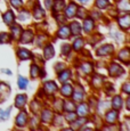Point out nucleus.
Segmentation results:
<instances>
[{
	"instance_id": "f257e3e1",
	"label": "nucleus",
	"mask_w": 130,
	"mask_h": 131,
	"mask_svg": "<svg viewBox=\"0 0 130 131\" xmlns=\"http://www.w3.org/2000/svg\"><path fill=\"white\" fill-rule=\"evenodd\" d=\"M110 73H111V75H113V77H119V75H121L122 73H123V70H122V67L120 66L119 64L113 63V64L111 65V67H110Z\"/></svg>"
},
{
	"instance_id": "f03ea898",
	"label": "nucleus",
	"mask_w": 130,
	"mask_h": 131,
	"mask_svg": "<svg viewBox=\"0 0 130 131\" xmlns=\"http://www.w3.org/2000/svg\"><path fill=\"white\" fill-rule=\"evenodd\" d=\"M27 122V115L25 112H22L18 114V116L16 117V124L18 125V127H23V125H25Z\"/></svg>"
},
{
	"instance_id": "7ed1b4c3",
	"label": "nucleus",
	"mask_w": 130,
	"mask_h": 131,
	"mask_svg": "<svg viewBox=\"0 0 130 131\" xmlns=\"http://www.w3.org/2000/svg\"><path fill=\"white\" fill-rule=\"evenodd\" d=\"M112 51H113V46H111V45H105V46L99 48V50L97 51V54H98L99 56H102V55L105 56V55L111 54Z\"/></svg>"
},
{
	"instance_id": "20e7f679",
	"label": "nucleus",
	"mask_w": 130,
	"mask_h": 131,
	"mask_svg": "<svg viewBox=\"0 0 130 131\" xmlns=\"http://www.w3.org/2000/svg\"><path fill=\"white\" fill-rule=\"evenodd\" d=\"M45 91L47 92V94H54L55 91L57 90V84L55 83V82H47V83H45V87H44Z\"/></svg>"
},
{
	"instance_id": "39448f33",
	"label": "nucleus",
	"mask_w": 130,
	"mask_h": 131,
	"mask_svg": "<svg viewBox=\"0 0 130 131\" xmlns=\"http://www.w3.org/2000/svg\"><path fill=\"white\" fill-rule=\"evenodd\" d=\"M9 92H10V89H9L8 85L5 83H0V97H1L2 99H6V98L8 97Z\"/></svg>"
},
{
	"instance_id": "423d86ee",
	"label": "nucleus",
	"mask_w": 130,
	"mask_h": 131,
	"mask_svg": "<svg viewBox=\"0 0 130 131\" xmlns=\"http://www.w3.org/2000/svg\"><path fill=\"white\" fill-rule=\"evenodd\" d=\"M77 10H78V7H77L75 4H70L69 7L66 8V10H65V15H66V17H72L75 15Z\"/></svg>"
},
{
	"instance_id": "0eeeda50",
	"label": "nucleus",
	"mask_w": 130,
	"mask_h": 131,
	"mask_svg": "<svg viewBox=\"0 0 130 131\" xmlns=\"http://www.w3.org/2000/svg\"><path fill=\"white\" fill-rule=\"evenodd\" d=\"M32 39H33V33L31 31H24L21 36V42L23 43H29Z\"/></svg>"
},
{
	"instance_id": "6e6552de",
	"label": "nucleus",
	"mask_w": 130,
	"mask_h": 131,
	"mask_svg": "<svg viewBox=\"0 0 130 131\" xmlns=\"http://www.w3.org/2000/svg\"><path fill=\"white\" fill-rule=\"evenodd\" d=\"M119 24H120V26H121L122 29H124V30L128 29V27L130 26V17H129V15H126V16L121 17V18L119 19Z\"/></svg>"
},
{
	"instance_id": "1a4fd4ad",
	"label": "nucleus",
	"mask_w": 130,
	"mask_h": 131,
	"mask_svg": "<svg viewBox=\"0 0 130 131\" xmlns=\"http://www.w3.org/2000/svg\"><path fill=\"white\" fill-rule=\"evenodd\" d=\"M117 119V112L116 111H110L109 113L106 114V121L107 123H110V124H112V123H114Z\"/></svg>"
},
{
	"instance_id": "9d476101",
	"label": "nucleus",
	"mask_w": 130,
	"mask_h": 131,
	"mask_svg": "<svg viewBox=\"0 0 130 131\" xmlns=\"http://www.w3.org/2000/svg\"><path fill=\"white\" fill-rule=\"evenodd\" d=\"M70 34H71V31H70L69 26H63L58 31V37L62 38V39H66V38H69Z\"/></svg>"
},
{
	"instance_id": "9b49d317",
	"label": "nucleus",
	"mask_w": 130,
	"mask_h": 131,
	"mask_svg": "<svg viewBox=\"0 0 130 131\" xmlns=\"http://www.w3.org/2000/svg\"><path fill=\"white\" fill-rule=\"evenodd\" d=\"M26 103V96L25 95H18L15 100V105L17 107H23Z\"/></svg>"
},
{
	"instance_id": "f8f14e48",
	"label": "nucleus",
	"mask_w": 130,
	"mask_h": 131,
	"mask_svg": "<svg viewBox=\"0 0 130 131\" xmlns=\"http://www.w3.org/2000/svg\"><path fill=\"white\" fill-rule=\"evenodd\" d=\"M18 57L23 60L30 59V57H31V52L26 49H19L18 50Z\"/></svg>"
},
{
	"instance_id": "ddd939ff",
	"label": "nucleus",
	"mask_w": 130,
	"mask_h": 131,
	"mask_svg": "<svg viewBox=\"0 0 130 131\" xmlns=\"http://www.w3.org/2000/svg\"><path fill=\"white\" fill-rule=\"evenodd\" d=\"M62 94L63 96H66V97H70V96L72 95V92H73V89H72V85L70 84H64L63 87H62Z\"/></svg>"
},
{
	"instance_id": "4468645a",
	"label": "nucleus",
	"mask_w": 130,
	"mask_h": 131,
	"mask_svg": "<svg viewBox=\"0 0 130 131\" xmlns=\"http://www.w3.org/2000/svg\"><path fill=\"white\" fill-rule=\"evenodd\" d=\"M112 106H113L115 110H120L122 107V99L120 96H115L112 100Z\"/></svg>"
},
{
	"instance_id": "2eb2a0df",
	"label": "nucleus",
	"mask_w": 130,
	"mask_h": 131,
	"mask_svg": "<svg viewBox=\"0 0 130 131\" xmlns=\"http://www.w3.org/2000/svg\"><path fill=\"white\" fill-rule=\"evenodd\" d=\"M71 32L73 34H80L81 33V25L79 22H73L71 24Z\"/></svg>"
},
{
	"instance_id": "dca6fc26",
	"label": "nucleus",
	"mask_w": 130,
	"mask_h": 131,
	"mask_svg": "<svg viewBox=\"0 0 130 131\" xmlns=\"http://www.w3.org/2000/svg\"><path fill=\"white\" fill-rule=\"evenodd\" d=\"M129 57H130V54H129V50H128V49H123V50H121V51H120L119 58L121 59V60H123V62L128 63Z\"/></svg>"
},
{
	"instance_id": "f3484780",
	"label": "nucleus",
	"mask_w": 130,
	"mask_h": 131,
	"mask_svg": "<svg viewBox=\"0 0 130 131\" xmlns=\"http://www.w3.org/2000/svg\"><path fill=\"white\" fill-rule=\"evenodd\" d=\"M88 111H89V108L86 104H81L78 107V114L80 116H86V115L88 114Z\"/></svg>"
},
{
	"instance_id": "a211bd4d",
	"label": "nucleus",
	"mask_w": 130,
	"mask_h": 131,
	"mask_svg": "<svg viewBox=\"0 0 130 131\" xmlns=\"http://www.w3.org/2000/svg\"><path fill=\"white\" fill-rule=\"evenodd\" d=\"M52 56H54V48H52L51 45H48V46H46V48H45V57L47 59H49Z\"/></svg>"
},
{
	"instance_id": "6ab92c4d",
	"label": "nucleus",
	"mask_w": 130,
	"mask_h": 131,
	"mask_svg": "<svg viewBox=\"0 0 130 131\" xmlns=\"http://www.w3.org/2000/svg\"><path fill=\"white\" fill-rule=\"evenodd\" d=\"M4 21L6 24H12L14 21V13L13 12H7L4 15Z\"/></svg>"
},
{
	"instance_id": "aec40b11",
	"label": "nucleus",
	"mask_w": 130,
	"mask_h": 131,
	"mask_svg": "<svg viewBox=\"0 0 130 131\" xmlns=\"http://www.w3.org/2000/svg\"><path fill=\"white\" fill-rule=\"evenodd\" d=\"M83 29L86 32H90L94 29V21L92 19H86L83 23Z\"/></svg>"
},
{
	"instance_id": "412c9836",
	"label": "nucleus",
	"mask_w": 130,
	"mask_h": 131,
	"mask_svg": "<svg viewBox=\"0 0 130 131\" xmlns=\"http://www.w3.org/2000/svg\"><path fill=\"white\" fill-rule=\"evenodd\" d=\"M10 111H12V107H9L8 110H6V111L0 110V121L8 119V117H9V114H10Z\"/></svg>"
},
{
	"instance_id": "4be33fe9",
	"label": "nucleus",
	"mask_w": 130,
	"mask_h": 131,
	"mask_svg": "<svg viewBox=\"0 0 130 131\" xmlns=\"http://www.w3.org/2000/svg\"><path fill=\"white\" fill-rule=\"evenodd\" d=\"M70 75H71V72L69 71V70H65L64 72H62L61 74H59V81L61 82H65V81H67V80L70 79Z\"/></svg>"
},
{
	"instance_id": "5701e85b",
	"label": "nucleus",
	"mask_w": 130,
	"mask_h": 131,
	"mask_svg": "<svg viewBox=\"0 0 130 131\" xmlns=\"http://www.w3.org/2000/svg\"><path fill=\"white\" fill-rule=\"evenodd\" d=\"M51 117H52V114L50 111H44V113H42V121L45 123L49 122L51 120Z\"/></svg>"
},
{
	"instance_id": "b1692460",
	"label": "nucleus",
	"mask_w": 130,
	"mask_h": 131,
	"mask_svg": "<svg viewBox=\"0 0 130 131\" xmlns=\"http://www.w3.org/2000/svg\"><path fill=\"white\" fill-rule=\"evenodd\" d=\"M73 95H74L73 98H74V100H75V102H80V100L83 99V92H82V90L77 89L75 91H74Z\"/></svg>"
},
{
	"instance_id": "393cba45",
	"label": "nucleus",
	"mask_w": 130,
	"mask_h": 131,
	"mask_svg": "<svg viewBox=\"0 0 130 131\" xmlns=\"http://www.w3.org/2000/svg\"><path fill=\"white\" fill-rule=\"evenodd\" d=\"M119 8L121 9V10L128 12L130 9V5H129L128 0H121V2H120V5H119Z\"/></svg>"
},
{
	"instance_id": "a878e982",
	"label": "nucleus",
	"mask_w": 130,
	"mask_h": 131,
	"mask_svg": "<svg viewBox=\"0 0 130 131\" xmlns=\"http://www.w3.org/2000/svg\"><path fill=\"white\" fill-rule=\"evenodd\" d=\"M110 5L109 0H96V6L98 7V8H106L107 6Z\"/></svg>"
},
{
	"instance_id": "bb28decb",
	"label": "nucleus",
	"mask_w": 130,
	"mask_h": 131,
	"mask_svg": "<svg viewBox=\"0 0 130 131\" xmlns=\"http://www.w3.org/2000/svg\"><path fill=\"white\" fill-rule=\"evenodd\" d=\"M26 85H27V80L23 77H19L18 78V87L21 88V89H25Z\"/></svg>"
},
{
	"instance_id": "cd10ccee",
	"label": "nucleus",
	"mask_w": 130,
	"mask_h": 131,
	"mask_svg": "<svg viewBox=\"0 0 130 131\" xmlns=\"http://www.w3.org/2000/svg\"><path fill=\"white\" fill-rule=\"evenodd\" d=\"M12 32H13V37L14 38H17L18 36H21V27L18 25H14L12 27Z\"/></svg>"
},
{
	"instance_id": "c85d7f7f",
	"label": "nucleus",
	"mask_w": 130,
	"mask_h": 131,
	"mask_svg": "<svg viewBox=\"0 0 130 131\" xmlns=\"http://www.w3.org/2000/svg\"><path fill=\"white\" fill-rule=\"evenodd\" d=\"M39 71H40V69L37 65H32V67H31V77L33 78H37L39 75Z\"/></svg>"
},
{
	"instance_id": "c756f323",
	"label": "nucleus",
	"mask_w": 130,
	"mask_h": 131,
	"mask_svg": "<svg viewBox=\"0 0 130 131\" xmlns=\"http://www.w3.org/2000/svg\"><path fill=\"white\" fill-rule=\"evenodd\" d=\"M72 122H73L72 124H73L74 128H79L80 125H82L83 123H86V119H83V116H81V119L80 120H73Z\"/></svg>"
},
{
	"instance_id": "7c9ffc66",
	"label": "nucleus",
	"mask_w": 130,
	"mask_h": 131,
	"mask_svg": "<svg viewBox=\"0 0 130 131\" xmlns=\"http://www.w3.org/2000/svg\"><path fill=\"white\" fill-rule=\"evenodd\" d=\"M44 16H45V13H44V10H42L41 8H37L36 10H34V17H36L37 19L42 18Z\"/></svg>"
},
{
	"instance_id": "2f4dec72",
	"label": "nucleus",
	"mask_w": 130,
	"mask_h": 131,
	"mask_svg": "<svg viewBox=\"0 0 130 131\" xmlns=\"http://www.w3.org/2000/svg\"><path fill=\"white\" fill-rule=\"evenodd\" d=\"M82 46H83V40H81V39L75 40V41H74V43H73V48L75 50H80L82 48Z\"/></svg>"
},
{
	"instance_id": "473e14b6",
	"label": "nucleus",
	"mask_w": 130,
	"mask_h": 131,
	"mask_svg": "<svg viewBox=\"0 0 130 131\" xmlns=\"http://www.w3.org/2000/svg\"><path fill=\"white\" fill-rule=\"evenodd\" d=\"M64 8V1L63 0H57L56 2H55V10L56 12H59L61 9Z\"/></svg>"
},
{
	"instance_id": "72a5a7b5",
	"label": "nucleus",
	"mask_w": 130,
	"mask_h": 131,
	"mask_svg": "<svg viewBox=\"0 0 130 131\" xmlns=\"http://www.w3.org/2000/svg\"><path fill=\"white\" fill-rule=\"evenodd\" d=\"M64 105H65L64 108L67 111V112H73V111L75 110V106H74L73 103H71V102H66Z\"/></svg>"
},
{
	"instance_id": "f704fd0d",
	"label": "nucleus",
	"mask_w": 130,
	"mask_h": 131,
	"mask_svg": "<svg viewBox=\"0 0 130 131\" xmlns=\"http://www.w3.org/2000/svg\"><path fill=\"white\" fill-rule=\"evenodd\" d=\"M91 69H92V66H91V64H89V63H84V64L82 65V71L84 73L91 72Z\"/></svg>"
},
{
	"instance_id": "c9c22d12",
	"label": "nucleus",
	"mask_w": 130,
	"mask_h": 131,
	"mask_svg": "<svg viewBox=\"0 0 130 131\" xmlns=\"http://www.w3.org/2000/svg\"><path fill=\"white\" fill-rule=\"evenodd\" d=\"M92 82H94V84L96 85L97 88H98V87H101L102 82H103V79H102L101 77H96V78H94V80H92Z\"/></svg>"
},
{
	"instance_id": "e433bc0d",
	"label": "nucleus",
	"mask_w": 130,
	"mask_h": 131,
	"mask_svg": "<svg viewBox=\"0 0 130 131\" xmlns=\"http://www.w3.org/2000/svg\"><path fill=\"white\" fill-rule=\"evenodd\" d=\"M8 41H9V36L8 34L7 33H1L0 34V42H1V43L2 42L5 43V42H8Z\"/></svg>"
},
{
	"instance_id": "4c0bfd02",
	"label": "nucleus",
	"mask_w": 130,
	"mask_h": 131,
	"mask_svg": "<svg viewBox=\"0 0 130 131\" xmlns=\"http://www.w3.org/2000/svg\"><path fill=\"white\" fill-rule=\"evenodd\" d=\"M30 17V14L27 12H23L22 14H19V16H18V18L21 19V21H25L26 18H29Z\"/></svg>"
},
{
	"instance_id": "58836bf2",
	"label": "nucleus",
	"mask_w": 130,
	"mask_h": 131,
	"mask_svg": "<svg viewBox=\"0 0 130 131\" xmlns=\"http://www.w3.org/2000/svg\"><path fill=\"white\" fill-rule=\"evenodd\" d=\"M65 117H66V120H67V121L72 122L73 120H75V117H77V116H75V114H74L73 112H70L69 114H66V116H65Z\"/></svg>"
},
{
	"instance_id": "ea45409f",
	"label": "nucleus",
	"mask_w": 130,
	"mask_h": 131,
	"mask_svg": "<svg viewBox=\"0 0 130 131\" xmlns=\"http://www.w3.org/2000/svg\"><path fill=\"white\" fill-rule=\"evenodd\" d=\"M10 2L15 8H18V7L22 5V0H10Z\"/></svg>"
},
{
	"instance_id": "a19ab883",
	"label": "nucleus",
	"mask_w": 130,
	"mask_h": 131,
	"mask_svg": "<svg viewBox=\"0 0 130 131\" xmlns=\"http://www.w3.org/2000/svg\"><path fill=\"white\" fill-rule=\"evenodd\" d=\"M62 49H63V51H62V52H63V55L69 54V52H70V46H67V45H66V46L64 45V46L62 47Z\"/></svg>"
},
{
	"instance_id": "79ce46f5",
	"label": "nucleus",
	"mask_w": 130,
	"mask_h": 131,
	"mask_svg": "<svg viewBox=\"0 0 130 131\" xmlns=\"http://www.w3.org/2000/svg\"><path fill=\"white\" fill-rule=\"evenodd\" d=\"M122 89H123V91H124V92H127V94H129V92H130V87H129V84H128V83L124 84Z\"/></svg>"
},
{
	"instance_id": "37998d69",
	"label": "nucleus",
	"mask_w": 130,
	"mask_h": 131,
	"mask_svg": "<svg viewBox=\"0 0 130 131\" xmlns=\"http://www.w3.org/2000/svg\"><path fill=\"white\" fill-rule=\"evenodd\" d=\"M45 2H46V7H47V8H51V6H52V5H51V0H46Z\"/></svg>"
},
{
	"instance_id": "c03bdc74",
	"label": "nucleus",
	"mask_w": 130,
	"mask_h": 131,
	"mask_svg": "<svg viewBox=\"0 0 130 131\" xmlns=\"http://www.w3.org/2000/svg\"><path fill=\"white\" fill-rule=\"evenodd\" d=\"M79 17H83V8H80V13H79Z\"/></svg>"
},
{
	"instance_id": "a18cd8bd",
	"label": "nucleus",
	"mask_w": 130,
	"mask_h": 131,
	"mask_svg": "<svg viewBox=\"0 0 130 131\" xmlns=\"http://www.w3.org/2000/svg\"><path fill=\"white\" fill-rule=\"evenodd\" d=\"M79 1H81V2H87L88 0H79Z\"/></svg>"
}]
</instances>
